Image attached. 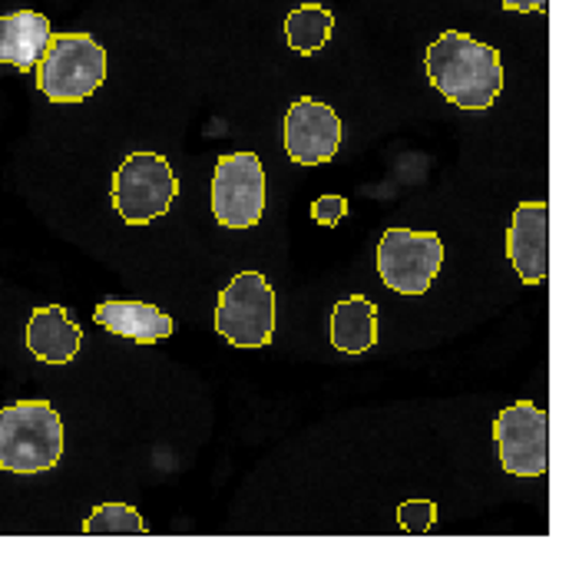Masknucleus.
I'll list each match as a JSON object with an SVG mask.
<instances>
[{"mask_svg": "<svg viewBox=\"0 0 569 569\" xmlns=\"http://www.w3.org/2000/svg\"><path fill=\"white\" fill-rule=\"evenodd\" d=\"M216 331L236 348H266L276 335V291L262 272H239L216 305Z\"/></svg>", "mask_w": 569, "mask_h": 569, "instance_id": "nucleus-4", "label": "nucleus"}, {"mask_svg": "<svg viewBox=\"0 0 569 569\" xmlns=\"http://www.w3.org/2000/svg\"><path fill=\"white\" fill-rule=\"evenodd\" d=\"M63 457V421L43 398L0 411V467L10 473H47Z\"/></svg>", "mask_w": 569, "mask_h": 569, "instance_id": "nucleus-2", "label": "nucleus"}, {"mask_svg": "<svg viewBox=\"0 0 569 569\" xmlns=\"http://www.w3.org/2000/svg\"><path fill=\"white\" fill-rule=\"evenodd\" d=\"M398 523L411 537L430 533V527L437 523V503L433 500H408V503H401L398 507Z\"/></svg>", "mask_w": 569, "mask_h": 569, "instance_id": "nucleus-17", "label": "nucleus"}, {"mask_svg": "<svg viewBox=\"0 0 569 569\" xmlns=\"http://www.w3.org/2000/svg\"><path fill=\"white\" fill-rule=\"evenodd\" d=\"M341 137H345L341 117L321 100L301 97L284 113V152L298 166L331 162L341 149Z\"/></svg>", "mask_w": 569, "mask_h": 569, "instance_id": "nucleus-9", "label": "nucleus"}, {"mask_svg": "<svg viewBox=\"0 0 569 569\" xmlns=\"http://www.w3.org/2000/svg\"><path fill=\"white\" fill-rule=\"evenodd\" d=\"M266 212V166L256 152H229L216 159L212 216L222 229H252Z\"/></svg>", "mask_w": 569, "mask_h": 569, "instance_id": "nucleus-6", "label": "nucleus"}, {"mask_svg": "<svg viewBox=\"0 0 569 569\" xmlns=\"http://www.w3.org/2000/svg\"><path fill=\"white\" fill-rule=\"evenodd\" d=\"M507 10H517V13H530V10H547V0H503Z\"/></svg>", "mask_w": 569, "mask_h": 569, "instance_id": "nucleus-19", "label": "nucleus"}, {"mask_svg": "<svg viewBox=\"0 0 569 569\" xmlns=\"http://www.w3.org/2000/svg\"><path fill=\"white\" fill-rule=\"evenodd\" d=\"M507 259L527 284L547 282L550 276V206L520 202L507 232Z\"/></svg>", "mask_w": 569, "mask_h": 569, "instance_id": "nucleus-10", "label": "nucleus"}, {"mask_svg": "<svg viewBox=\"0 0 569 569\" xmlns=\"http://www.w3.org/2000/svg\"><path fill=\"white\" fill-rule=\"evenodd\" d=\"M443 266V242L437 232L388 229L378 242V276L398 295H425Z\"/></svg>", "mask_w": 569, "mask_h": 569, "instance_id": "nucleus-7", "label": "nucleus"}, {"mask_svg": "<svg viewBox=\"0 0 569 569\" xmlns=\"http://www.w3.org/2000/svg\"><path fill=\"white\" fill-rule=\"evenodd\" d=\"M335 30V13L321 3H301L284 17V40L295 53L311 57L318 53Z\"/></svg>", "mask_w": 569, "mask_h": 569, "instance_id": "nucleus-15", "label": "nucleus"}, {"mask_svg": "<svg viewBox=\"0 0 569 569\" xmlns=\"http://www.w3.org/2000/svg\"><path fill=\"white\" fill-rule=\"evenodd\" d=\"M497 453L513 477H543L550 467V415L533 401H517L503 408L493 421Z\"/></svg>", "mask_w": 569, "mask_h": 569, "instance_id": "nucleus-8", "label": "nucleus"}, {"mask_svg": "<svg viewBox=\"0 0 569 569\" xmlns=\"http://www.w3.org/2000/svg\"><path fill=\"white\" fill-rule=\"evenodd\" d=\"M83 331L63 305L37 308L27 321V348L43 365H70L80 351Z\"/></svg>", "mask_w": 569, "mask_h": 569, "instance_id": "nucleus-12", "label": "nucleus"}, {"mask_svg": "<svg viewBox=\"0 0 569 569\" xmlns=\"http://www.w3.org/2000/svg\"><path fill=\"white\" fill-rule=\"evenodd\" d=\"M83 533L97 537V533H117V537H130V533H146L142 517L130 503H100L87 520H83Z\"/></svg>", "mask_w": 569, "mask_h": 569, "instance_id": "nucleus-16", "label": "nucleus"}, {"mask_svg": "<svg viewBox=\"0 0 569 569\" xmlns=\"http://www.w3.org/2000/svg\"><path fill=\"white\" fill-rule=\"evenodd\" d=\"M93 321L100 328H107L110 335L127 338L133 345H156V341L172 335V318L166 311H159L156 305H146V301L110 298V301L97 305Z\"/></svg>", "mask_w": 569, "mask_h": 569, "instance_id": "nucleus-13", "label": "nucleus"}, {"mask_svg": "<svg viewBox=\"0 0 569 569\" xmlns=\"http://www.w3.org/2000/svg\"><path fill=\"white\" fill-rule=\"evenodd\" d=\"M53 40V27L37 10H13L0 17V63L30 73L43 60Z\"/></svg>", "mask_w": 569, "mask_h": 569, "instance_id": "nucleus-11", "label": "nucleus"}, {"mask_svg": "<svg viewBox=\"0 0 569 569\" xmlns=\"http://www.w3.org/2000/svg\"><path fill=\"white\" fill-rule=\"evenodd\" d=\"M430 83L460 110H490L503 90V60L490 43L443 30L427 47Z\"/></svg>", "mask_w": 569, "mask_h": 569, "instance_id": "nucleus-1", "label": "nucleus"}, {"mask_svg": "<svg viewBox=\"0 0 569 569\" xmlns=\"http://www.w3.org/2000/svg\"><path fill=\"white\" fill-rule=\"evenodd\" d=\"M348 216V199L345 196H321L311 202V219L325 229H335Z\"/></svg>", "mask_w": 569, "mask_h": 569, "instance_id": "nucleus-18", "label": "nucleus"}, {"mask_svg": "<svg viewBox=\"0 0 569 569\" xmlns=\"http://www.w3.org/2000/svg\"><path fill=\"white\" fill-rule=\"evenodd\" d=\"M107 80V50L93 33H53L37 63V87L50 103H83Z\"/></svg>", "mask_w": 569, "mask_h": 569, "instance_id": "nucleus-3", "label": "nucleus"}, {"mask_svg": "<svg viewBox=\"0 0 569 569\" xmlns=\"http://www.w3.org/2000/svg\"><path fill=\"white\" fill-rule=\"evenodd\" d=\"M331 345L345 355H365L378 345V305L368 295H351L335 305Z\"/></svg>", "mask_w": 569, "mask_h": 569, "instance_id": "nucleus-14", "label": "nucleus"}, {"mask_svg": "<svg viewBox=\"0 0 569 569\" xmlns=\"http://www.w3.org/2000/svg\"><path fill=\"white\" fill-rule=\"evenodd\" d=\"M176 196V172L159 152H130L113 172V209L127 226H146L166 216Z\"/></svg>", "mask_w": 569, "mask_h": 569, "instance_id": "nucleus-5", "label": "nucleus"}]
</instances>
